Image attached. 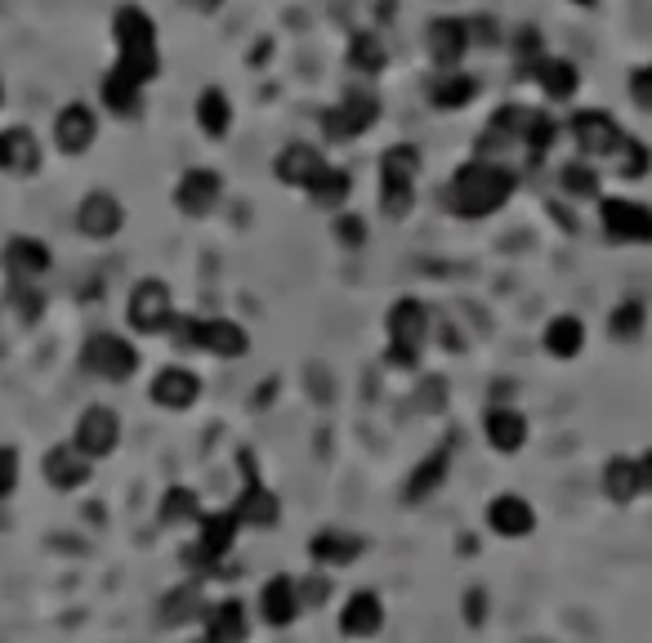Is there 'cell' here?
<instances>
[{
	"instance_id": "cell-1",
	"label": "cell",
	"mask_w": 652,
	"mask_h": 643,
	"mask_svg": "<svg viewBox=\"0 0 652 643\" xmlns=\"http://www.w3.org/2000/svg\"><path fill=\"white\" fill-rule=\"evenodd\" d=\"M518 188V175L492 157H474V161H461L452 184H447V210L456 219H487L496 215Z\"/></svg>"
},
{
	"instance_id": "cell-2",
	"label": "cell",
	"mask_w": 652,
	"mask_h": 643,
	"mask_svg": "<svg viewBox=\"0 0 652 643\" xmlns=\"http://www.w3.org/2000/svg\"><path fill=\"white\" fill-rule=\"evenodd\" d=\"M112 41H117V68L135 81L152 86L161 77V50H157V19L139 6H121L112 14Z\"/></svg>"
},
{
	"instance_id": "cell-3",
	"label": "cell",
	"mask_w": 652,
	"mask_h": 643,
	"mask_svg": "<svg viewBox=\"0 0 652 643\" xmlns=\"http://www.w3.org/2000/svg\"><path fill=\"white\" fill-rule=\"evenodd\" d=\"M385 332H389V367L398 372H416L421 367V354L429 345V332H434V322H429V308L421 299H398L389 304V317H385Z\"/></svg>"
},
{
	"instance_id": "cell-4",
	"label": "cell",
	"mask_w": 652,
	"mask_h": 643,
	"mask_svg": "<svg viewBox=\"0 0 652 643\" xmlns=\"http://www.w3.org/2000/svg\"><path fill=\"white\" fill-rule=\"evenodd\" d=\"M416 179H421V148L394 144L381 157V210L389 219H407L416 210Z\"/></svg>"
},
{
	"instance_id": "cell-5",
	"label": "cell",
	"mask_w": 652,
	"mask_h": 643,
	"mask_svg": "<svg viewBox=\"0 0 652 643\" xmlns=\"http://www.w3.org/2000/svg\"><path fill=\"white\" fill-rule=\"evenodd\" d=\"M81 367L103 385H126V380L139 376V349L117 332H99V336L86 340Z\"/></svg>"
},
{
	"instance_id": "cell-6",
	"label": "cell",
	"mask_w": 652,
	"mask_h": 643,
	"mask_svg": "<svg viewBox=\"0 0 652 643\" xmlns=\"http://www.w3.org/2000/svg\"><path fill=\"white\" fill-rule=\"evenodd\" d=\"M126 322L135 336H166L175 322V295L161 277H144L135 281L130 299H126Z\"/></svg>"
},
{
	"instance_id": "cell-7",
	"label": "cell",
	"mask_w": 652,
	"mask_h": 643,
	"mask_svg": "<svg viewBox=\"0 0 652 643\" xmlns=\"http://www.w3.org/2000/svg\"><path fill=\"white\" fill-rule=\"evenodd\" d=\"M376 121H381V99L372 90H349L336 108L322 112V135H326V144H349L358 135L376 130Z\"/></svg>"
},
{
	"instance_id": "cell-8",
	"label": "cell",
	"mask_w": 652,
	"mask_h": 643,
	"mask_svg": "<svg viewBox=\"0 0 652 643\" xmlns=\"http://www.w3.org/2000/svg\"><path fill=\"white\" fill-rule=\"evenodd\" d=\"M567 130H572V144H576V152H581V161H612V152L621 148V139H625V130H621V121L612 117V112H603V108H581L572 121H567Z\"/></svg>"
},
{
	"instance_id": "cell-9",
	"label": "cell",
	"mask_w": 652,
	"mask_h": 643,
	"mask_svg": "<svg viewBox=\"0 0 652 643\" xmlns=\"http://www.w3.org/2000/svg\"><path fill=\"white\" fill-rule=\"evenodd\" d=\"M603 237L616 246H652V206L630 197H599Z\"/></svg>"
},
{
	"instance_id": "cell-10",
	"label": "cell",
	"mask_w": 652,
	"mask_h": 643,
	"mask_svg": "<svg viewBox=\"0 0 652 643\" xmlns=\"http://www.w3.org/2000/svg\"><path fill=\"white\" fill-rule=\"evenodd\" d=\"M237 532H241L237 510L201 514V518H197V541H192V550H188V563H192V567H219V563L233 554Z\"/></svg>"
},
{
	"instance_id": "cell-11",
	"label": "cell",
	"mask_w": 652,
	"mask_h": 643,
	"mask_svg": "<svg viewBox=\"0 0 652 643\" xmlns=\"http://www.w3.org/2000/svg\"><path fill=\"white\" fill-rule=\"evenodd\" d=\"M170 201H175L179 215H188V219H206V215L224 201V175L210 170V166H192V170L179 175Z\"/></svg>"
},
{
	"instance_id": "cell-12",
	"label": "cell",
	"mask_w": 652,
	"mask_h": 643,
	"mask_svg": "<svg viewBox=\"0 0 652 643\" xmlns=\"http://www.w3.org/2000/svg\"><path fill=\"white\" fill-rule=\"evenodd\" d=\"M72 443L77 452H86L90 461H103L121 447V416L112 407H86L72 425Z\"/></svg>"
},
{
	"instance_id": "cell-13",
	"label": "cell",
	"mask_w": 652,
	"mask_h": 643,
	"mask_svg": "<svg viewBox=\"0 0 652 643\" xmlns=\"http://www.w3.org/2000/svg\"><path fill=\"white\" fill-rule=\"evenodd\" d=\"M126 228V206H121V197H112V192H86L81 201H77V233L81 237H90V241H108V237H117Z\"/></svg>"
},
{
	"instance_id": "cell-14",
	"label": "cell",
	"mask_w": 652,
	"mask_h": 643,
	"mask_svg": "<svg viewBox=\"0 0 652 643\" xmlns=\"http://www.w3.org/2000/svg\"><path fill=\"white\" fill-rule=\"evenodd\" d=\"M41 474H46V483H50L55 492H81V487L95 478V461H90L86 452H77V443L68 438V443H59V447L46 452Z\"/></svg>"
},
{
	"instance_id": "cell-15",
	"label": "cell",
	"mask_w": 652,
	"mask_h": 643,
	"mask_svg": "<svg viewBox=\"0 0 652 643\" xmlns=\"http://www.w3.org/2000/svg\"><path fill=\"white\" fill-rule=\"evenodd\" d=\"M527 121H532V108H527V103H505V108H496L492 121H487V130H483V139H478V157L523 148Z\"/></svg>"
},
{
	"instance_id": "cell-16",
	"label": "cell",
	"mask_w": 652,
	"mask_h": 643,
	"mask_svg": "<svg viewBox=\"0 0 652 643\" xmlns=\"http://www.w3.org/2000/svg\"><path fill=\"white\" fill-rule=\"evenodd\" d=\"M95 139H99V117H95L90 103H68V108H59V117H55V144H59V152L81 157V152L95 148Z\"/></svg>"
},
{
	"instance_id": "cell-17",
	"label": "cell",
	"mask_w": 652,
	"mask_h": 643,
	"mask_svg": "<svg viewBox=\"0 0 652 643\" xmlns=\"http://www.w3.org/2000/svg\"><path fill=\"white\" fill-rule=\"evenodd\" d=\"M381 630H385V599H381L376 590H354V594L345 599V607H340V634L367 643V639H376Z\"/></svg>"
},
{
	"instance_id": "cell-18",
	"label": "cell",
	"mask_w": 652,
	"mask_h": 643,
	"mask_svg": "<svg viewBox=\"0 0 652 643\" xmlns=\"http://www.w3.org/2000/svg\"><path fill=\"white\" fill-rule=\"evenodd\" d=\"M197 349L215 354L224 363H237L250 349V336H246L241 322H233V317H197Z\"/></svg>"
},
{
	"instance_id": "cell-19",
	"label": "cell",
	"mask_w": 652,
	"mask_h": 643,
	"mask_svg": "<svg viewBox=\"0 0 652 643\" xmlns=\"http://www.w3.org/2000/svg\"><path fill=\"white\" fill-rule=\"evenodd\" d=\"M470 50H474V46H470V19L443 14V19L429 23V59H434L438 72H443V68H461Z\"/></svg>"
},
{
	"instance_id": "cell-20",
	"label": "cell",
	"mask_w": 652,
	"mask_h": 643,
	"mask_svg": "<svg viewBox=\"0 0 652 643\" xmlns=\"http://www.w3.org/2000/svg\"><path fill=\"white\" fill-rule=\"evenodd\" d=\"M0 264H6V273H10L14 281H41V277L50 273L55 255H50V246H46L41 237L19 233V237L6 241V255H0Z\"/></svg>"
},
{
	"instance_id": "cell-21",
	"label": "cell",
	"mask_w": 652,
	"mask_h": 643,
	"mask_svg": "<svg viewBox=\"0 0 652 643\" xmlns=\"http://www.w3.org/2000/svg\"><path fill=\"white\" fill-rule=\"evenodd\" d=\"M41 170V139L28 126H10L0 130V175L10 179H28Z\"/></svg>"
},
{
	"instance_id": "cell-22",
	"label": "cell",
	"mask_w": 652,
	"mask_h": 643,
	"mask_svg": "<svg viewBox=\"0 0 652 643\" xmlns=\"http://www.w3.org/2000/svg\"><path fill=\"white\" fill-rule=\"evenodd\" d=\"M322 166H326L322 148H317V144H304V139H295V144H286V148L277 152V161H273V175H277L286 188H299V192H308V184L322 175Z\"/></svg>"
},
{
	"instance_id": "cell-23",
	"label": "cell",
	"mask_w": 652,
	"mask_h": 643,
	"mask_svg": "<svg viewBox=\"0 0 652 643\" xmlns=\"http://www.w3.org/2000/svg\"><path fill=\"white\" fill-rule=\"evenodd\" d=\"M148 394H152V403L166 407V412H188V407L201 398V376L175 363V367H161V372L152 376Z\"/></svg>"
},
{
	"instance_id": "cell-24",
	"label": "cell",
	"mask_w": 652,
	"mask_h": 643,
	"mask_svg": "<svg viewBox=\"0 0 652 643\" xmlns=\"http://www.w3.org/2000/svg\"><path fill=\"white\" fill-rule=\"evenodd\" d=\"M483 438H487V447H492V452L514 456V452H523V447H527L532 425H527V416H523L518 407H492V412L483 416Z\"/></svg>"
},
{
	"instance_id": "cell-25",
	"label": "cell",
	"mask_w": 652,
	"mask_h": 643,
	"mask_svg": "<svg viewBox=\"0 0 652 643\" xmlns=\"http://www.w3.org/2000/svg\"><path fill=\"white\" fill-rule=\"evenodd\" d=\"M487 527H492L496 536H505V541H523V536H532V527H536V510L527 505V496L501 492V496H492V505H487Z\"/></svg>"
},
{
	"instance_id": "cell-26",
	"label": "cell",
	"mask_w": 652,
	"mask_h": 643,
	"mask_svg": "<svg viewBox=\"0 0 652 643\" xmlns=\"http://www.w3.org/2000/svg\"><path fill=\"white\" fill-rule=\"evenodd\" d=\"M299 612H304L299 581H290V576H268L264 590H259V621L273 625V630H286Z\"/></svg>"
},
{
	"instance_id": "cell-27",
	"label": "cell",
	"mask_w": 652,
	"mask_h": 643,
	"mask_svg": "<svg viewBox=\"0 0 652 643\" xmlns=\"http://www.w3.org/2000/svg\"><path fill=\"white\" fill-rule=\"evenodd\" d=\"M363 550H367V541L358 532H345V527H322L308 541V558L317 567H349L354 558H363Z\"/></svg>"
},
{
	"instance_id": "cell-28",
	"label": "cell",
	"mask_w": 652,
	"mask_h": 643,
	"mask_svg": "<svg viewBox=\"0 0 652 643\" xmlns=\"http://www.w3.org/2000/svg\"><path fill=\"white\" fill-rule=\"evenodd\" d=\"M201 621H206V643H246V634H250V612L241 599L206 603Z\"/></svg>"
},
{
	"instance_id": "cell-29",
	"label": "cell",
	"mask_w": 652,
	"mask_h": 643,
	"mask_svg": "<svg viewBox=\"0 0 652 643\" xmlns=\"http://www.w3.org/2000/svg\"><path fill=\"white\" fill-rule=\"evenodd\" d=\"M144 81H135L130 72H121L117 63H112V72L99 81V103L112 112V117H121V121H135L139 112H144Z\"/></svg>"
},
{
	"instance_id": "cell-30",
	"label": "cell",
	"mask_w": 652,
	"mask_h": 643,
	"mask_svg": "<svg viewBox=\"0 0 652 643\" xmlns=\"http://www.w3.org/2000/svg\"><path fill=\"white\" fill-rule=\"evenodd\" d=\"M527 77H532V81L541 86V95L554 99V103H567V99L581 90V72H576V63H572V59H559V55L536 59Z\"/></svg>"
},
{
	"instance_id": "cell-31",
	"label": "cell",
	"mask_w": 652,
	"mask_h": 643,
	"mask_svg": "<svg viewBox=\"0 0 652 643\" xmlns=\"http://www.w3.org/2000/svg\"><path fill=\"white\" fill-rule=\"evenodd\" d=\"M474 99H478V77H470L465 68H443L429 81V108H438V112H461Z\"/></svg>"
},
{
	"instance_id": "cell-32",
	"label": "cell",
	"mask_w": 652,
	"mask_h": 643,
	"mask_svg": "<svg viewBox=\"0 0 652 643\" xmlns=\"http://www.w3.org/2000/svg\"><path fill=\"white\" fill-rule=\"evenodd\" d=\"M233 510H237L241 527H273V523L281 518V505H277V496L259 483V474L241 483V492H237V505H233Z\"/></svg>"
},
{
	"instance_id": "cell-33",
	"label": "cell",
	"mask_w": 652,
	"mask_h": 643,
	"mask_svg": "<svg viewBox=\"0 0 652 643\" xmlns=\"http://www.w3.org/2000/svg\"><path fill=\"white\" fill-rule=\"evenodd\" d=\"M541 345H545V354H550V358H559V363L576 358V354L585 349V322H581V317H572V313L550 317V322H545V332H541Z\"/></svg>"
},
{
	"instance_id": "cell-34",
	"label": "cell",
	"mask_w": 652,
	"mask_h": 643,
	"mask_svg": "<svg viewBox=\"0 0 652 643\" xmlns=\"http://www.w3.org/2000/svg\"><path fill=\"white\" fill-rule=\"evenodd\" d=\"M192 112H197V130L206 139H228V130H233V99H228V90L206 86L197 95V108Z\"/></svg>"
},
{
	"instance_id": "cell-35",
	"label": "cell",
	"mask_w": 652,
	"mask_h": 643,
	"mask_svg": "<svg viewBox=\"0 0 652 643\" xmlns=\"http://www.w3.org/2000/svg\"><path fill=\"white\" fill-rule=\"evenodd\" d=\"M447 469H452V447L429 452V456L416 465V474L407 478V501H412V505H421L425 496H434V492L447 483Z\"/></svg>"
},
{
	"instance_id": "cell-36",
	"label": "cell",
	"mask_w": 652,
	"mask_h": 643,
	"mask_svg": "<svg viewBox=\"0 0 652 643\" xmlns=\"http://www.w3.org/2000/svg\"><path fill=\"white\" fill-rule=\"evenodd\" d=\"M349 192H354L349 170H345V166H332V161H326L322 175L308 184V197H313V206H322V210H345Z\"/></svg>"
},
{
	"instance_id": "cell-37",
	"label": "cell",
	"mask_w": 652,
	"mask_h": 643,
	"mask_svg": "<svg viewBox=\"0 0 652 643\" xmlns=\"http://www.w3.org/2000/svg\"><path fill=\"white\" fill-rule=\"evenodd\" d=\"M559 192L572 197V201H599V197H603L599 166H594V161H567V166L559 170Z\"/></svg>"
},
{
	"instance_id": "cell-38",
	"label": "cell",
	"mask_w": 652,
	"mask_h": 643,
	"mask_svg": "<svg viewBox=\"0 0 652 643\" xmlns=\"http://www.w3.org/2000/svg\"><path fill=\"white\" fill-rule=\"evenodd\" d=\"M603 496L607 501H616V505H630L634 496H643L639 492V469H634V456H612L607 465H603Z\"/></svg>"
},
{
	"instance_id": "cell-39",
	"label": "cell",
	"mask_w": 652,
	"mask_h": 643,
	"mask_svg": "<svg viewBox=\"0 0 652 643\" xmlns=\"http://www.w3.org/2000/svg\"><path fill=\"white\" fill-rule=\"evenodd\" d=\"M612 175L616 179H625V184H639V179H648V170H652V152H648V144H639L634 135H625L621 139V148L612 152Z\"/></svg>"
},
{
	"instance_id": "cell-40",
	"label": "cell",
	"mask_w": 652,
	"mask_h": 643,
	"mask_svg": "<svg viewBox=\"0 0 652 643\" xmlns=\"http://www.w3.org/2000/svg\"><path fill=\"white\" fill-rule=\"evenodd\" d=\"M385 59H389V50H385L381 37L358 32V37L349 41V68H354V72H363V77H381V72H385Z\"/></svg>"
},
{
	"instance_id": "cell-41",
	"label": "cell",
	"mask_w": 652,
	"mask_h": 643,
	"mask_svg": "<svg viewBox=\"0 0 652 643\" xmlns=\"http://www.w3.org/2000/svg\"><path fill=\"white\" fill-rule=\"evenodd\" d=\"M648 327V308L639 299H621L612 313H607V336L612 340H639Z\"/></svg>"
},
{
	"instance_id": "cell-42",
	"label": "cell",
	"mask_w": 652,
	"mask_h": 643,
	"mask_svg": "<svg viewBox=\"0 0 652 643\" xmlns=\"http://www.w3.org/2000/svg\"><path fill=\"white\" fill-rule=\"evenodd\" d=\"M161 523L166 527H184V523H197L201 518V501H197V492L192 487H170L166 496H161Z\"/></svg>"
},
{
	"instance_id": "cell-43",
	"label": "cell",
	"mask_w": 652,
	"mask_h": 643,
	"mask_svg": "<svg viewBox=\"0 0 652 643\" xmlns=\"http://www.w3.org/2000/svg\"><path fill=\"white\" fill-rule=\"evenodd\" d=\"M554 139H559V121H554L545 108H532V121H527V135H523V148H527V157H532V161L550 157Z\"/></svg>"
},
{
	"instance_id": "cell-44",
	"label": "cell",
	"mask_w": 652,
	"mask_h": 643,
	"mask_svg": "<svg viewBox=\"0 0 652 643\" xmlns=\"http://www.w3.org/2000/svg\"><path fill=\"white\" fill-rule=\"evenodd\" d=\"M510 50H514V59H518V68H523V72H532V63H536V59H545V41H541V32H536V28H518V32L510 37Z\"/></svg>"
},
{
	"instance_id": "cell-45",
	"label": "cell",
	"mask_w": 652,
	"mask_h": 643,
	"mask_svg": "<svg viewBox=\"0 0 652 643\" xmlns=\"http://www.w3.org/2000/svg\"><path fill=\"white\" fill-rule=\"evenodd\" d=\"M367 219L363 215H354V210H336V241L345 246V250H363L367 246Z\"/></svg>"
},
{
	"instance_id": "cell-46",
	"label": "cell",
	"mask_w": 652,
	"mask_h": 643,
	"mask_svg": "<svg viewBox=\"0 0 652 643\" xmlns=\"http://www.w3.org/2000/svg\"><path fill=\"white\" fill-rule=\"evenodd\" d=\"M19 474H23L19 447H0V501H10L19 492Z\"/></svg>"
},
{
	"instance_id": "cell-47",
	"label": "cell",
	"mask_w": 652,
	"mask_h": 643,
	"mask_svg": "<svg viewBox=\"0 0 652 643\" xmlns=\"http://www.w3.org/2000/svg\"><path fill=\"white\" fill-rule=\"evenodd\" d=\"M501 37H505V32H496V23H492L487 14H474V19H470V46H474V50H492V46H501Z\"/></svg>"
},
{
	"instance_id": "cell-48",
	"label": "cell",
	"mask_w": 652,
	"mask_h": 643,
	"mask_svg": "<svg viewBox=\"0 0 652 643\" xmlns=\"http://www.w3.org/2000/svg\"><path fill=\"white\" fill-rule=\"evenodd\" d=\"M630 99L652 112V63H643V68L630 72Z\"/></svg>"
},
{
	"instance_id": "cell-49",
	"label": "cell",
	"mask_w": 652,
	"mask_h": 643,
	"mask_svg": "<svg viewBox=\"0 0 652 643\" xmlns=\"http://www.w3.org/2000/svg\"><path fill=\"white\" fill-rule=\"evenodd\" d=\"M634 469H639V492H648V496H652V447L634 456Z\"/></svg>"
},
{
	"instance_id": "cell-50",
	"label": "cell",
	"mask_w": 652,
	"mask_h": 643,
	"mask_svg": "<svg viewBox=\"0 0 652 643\" xmlns=\"http://www.w3.org/2000/svg\"><path fill=\"white\" fill-rule=\"evenodd\" d=\"M443 389H447V380H425V389H421V394H425V398H421V403H425V407H434V412H438V407H443V403H447V394H443Z\"/></svg>"
},
{
	"instance_id": "cell-51",
	"label": "cell",
	"mask_w": 652,
	"mask_h": 643,
	"mask_svg": "<svg viewBox=\"0 0 652 643\" xmlns=\"http://www.w3.org/2000/svg\"><path fill=\"white\" fill-rule=\"evenodd\" d=\"M188 6H192L197 14H219V10H224V0H188Z\"/></svg>"
},
{
	"instance_id": "cell-52",
	"label": "cell",
	"mask_w": 652,
	"mask_h": 643,
	"mask_svg": "<svg viewBox=\"0 0 652 643\" xmlns=\"http://www.w3.org/2000/svg\"><path fill=\"white\" fill-rule=\"evenodd\" d=\"M572 6H585V10H590V6H594V0H572Z\"/></svg>"
},
{
	"instance_id": "cell-53",
	"label": "cell",
	"mask_w": 652,
	"mask_h": 643,
	"mask_svg": "<svg viewBox=\"0 0 652 643\" xmlns=\"http://www.w3.org/2000/svg\"><path fill=\"white\" fill-rule=\"evenodd\" d=\"M0 103H6V86H0Z\"/></svg>"
}]
</instances>
